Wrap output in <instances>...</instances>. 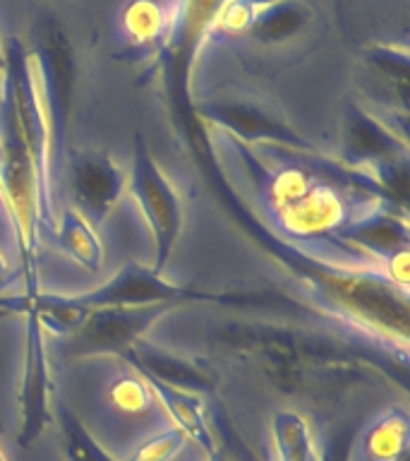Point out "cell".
I'll return each mask as SVG.
<instances>
[{"label": "cell", "instance_id": "cell-1", "mask_svg": "<svg viewBox=\"0 0 410 461\" xmlns=\"http://www.w3.org/2000/svg\"><path fill=\"white\" fill-rule=\"evenodd\" d=\"M161 99L168 108L173 132L185 147L194 171L207 185L216 204H221L230 221L250 238L254 248H259L273 265H279L290 276L309 305H315L312 310L343 324L360 339L391 353L394 358L408 363V294L388 281L384 267L329 262L281 240L276 233L266 229V223L245 202L223 171L221 158L216 157L214 137L209 135L204 121L194 113L192 89L164 92Z\"/></svg>", "mask_w": 410, "mask_h": 461}, {"label": "cell", "instance_id": "cell-2", "mask_svg": "<svg viewBox=\"0 0 410 461\" xmlns=\"http://www.w3.org/2000/svg\"><path fill=\"white\" fill-rule=\"evenodd\" d=\"M221 144L257 193L259 219L281 240L329 262L379 267L341 243L352 223L396 207L374 176L319 151L250 147L223 132Z\"/></svg>", "mask_w": 410, "mask_h": 461}, {"label": "cell", "instance_id": "cell-3", "mask_svg": "<svg viewBox=\"0 0 410 461\" xmlns=\"http://www.w3.org/2000/svg\"><path fill=\"white\" fill-rule=\"evenodd\" d=\"M216 341L288 392H343L374 382L408 387V363L379 346L300 324L228 320L218 324Z\"/></svg>", "mask_w": 410, "mask_h": 461}, {"label": "cell", "instance_id": "cell-4", "mask_svg": "<svg viewBox=\"0 0 410 461\" xmlns=\"http://www.w3.org/2000/svg\"><path fill=\"white\" fill-rule=\"evenodd\" d=\"M72 308L92 312L101 308L128 305H223V308H293L298 303L283 294L269 291H209V288L178 286L142 262H128L120 272L89 294L65 295Z\"/></svg>", "mask_w": 410, "mask_h": 461}, {"label": "cell", "instance_id": "cell-5", "mask_svg": "<svg viewBox=\"0 0 410 461\" xmlns=\"http://www.w3.org/2000/svg\"><path fill=\"white\" fill-rule=\"evenodd\" d=\"M5 56V70H3V86L0 94L10 101L17 122H20L22 135L27 140L31 158L36 166V178H39V200H41V233H56L58 212L56 197H53V178H56V161H53V140H50V125L46 106H43L41 89L36 82L34 63L27 46L10 36L7 46H3Z\"/></svg>", "mask_w": 410, "mask_h": 461}, {"label": "cell", "instance_id": "cell-6", "mask_svg": "<svg viewBox=\"0 0 410 461\" xmlns=\"http://www.w3.org/2000/svg\"><path fill=\"white\" fill-rule=\"evenodd\" d=\"M128 187L149 226L151 248H154L149 267L156 274H164L183 233L185 207L175 185L165 178L164 168L151 154L144 132H137L132 144V171H129Z\"/></svg>", "mask_w": 410, "mask_h": 461}, {"label": "cell", "instance_id": "cell-7", "mask_svg": "<svg viewBox=\"0 0 410 461\" xmlns=\"http://www.w3.org/2000/svg\"><path fill=\"white\" fill-rule=\"evenodd\" d=\"M194 113L207 128H216L223 135L250 147H281L295 151H316L308 137L300 135L272 106L250 96H216V99L194 101Z\"/></svg>", "mask_w": 410, "mask_h": 461}, {"label": "cell", "instance_id": "cell-8", "mask_svg": "<svg viewBox=\"0 0 410 461\" xmlns=\"http://www.w3.org/2000/svg\"><path fill=\"white\" fill-rule=\"evenodd\" d=\"M36 82L41 89L43 106L49 115L50 140H53V161H63L65 132H67V113L72 101V82H75V63H72L70 41L63 27L56 20H43L36 32V49L31 53Z\"/></svg>", "mask_w": 410, "mask_h": 461}, {"label": "cell", "instance_id": "cell-9", "mask_svg": "<svg viewBox=\"0 0 410 461\" xmlns=\"http://www.w3.org/2000/svg\"><path fill=\"white\" fill-rule=\"evenodd\" d=\"M175 308L171 305H128L86 312L79 330L67 337V351L77 358L115 356L125 358L147 331Z\"/></svg>", "mask_w": 410, "mask_h": 461}, {"label": "cell", "instance_id": "cell-10", "mask_svg": "<svg viewBox=\"0 0 410 461\" xmlns=\"http://www.w3.org/2000/svg\"><path fill=\"white\" fill-rule=\"evenodd\" d=\"M24 367H22L20 392H17V445L22 449L34 447L41 435L53 423L56 403H53V375H50V356L46 344V330L31 310H24Z\"/></svg>", "mask_w": 410, "mask_h": 461}, {"label": "cell", "instance_id": "cell-11", "mask_svg": "<svg viewBox=\"0 0 410 461\" xmlns=\"http://www.w3.org/2000/svg\"><path fill=\"white\" fill-rule=\"evenodd\" d=\"M345 166L379 176L391 166L410 161V149L406 132L384 122L377 113L351 104L343 118V144L341 158Z\"/></svg>", "mask_w": 410, "mask_h": 461}, {"label": "cell", "instance_id": "cell-12", "mask_svg": "<svg viewBox=\"0 0 410 461\" xmlns=\"http://www.w3.org/2000/svg\"><path fill=\"white\" fill-rule=\"evenodd\" d=\"M70 190L77 212L101 229L120 202L128 176L108 151L85 149L70 157Z\"/></svg>", "mask_w": 410, "mask_h": 461}, {"label": "cell", "instance_id": "cell-13", "mask_svg": "<svg viewBox=\"0 0 410 461\" xmlns=\"http://www.w3.org/2000/svg\"><path fill=\"white\" fill-rule=\"evenodd\" d=\"M341 243L351 248L372 265L384 267L388 258L410 250L408 209L381 207L374 214L360 219L341 236Z\"/></svg>", "mask_w": 410, "mask_h": 461}, {"label": "cell", "instance_id": "cell-14", "mask_svg": "<svg viewBox=\"0 0 410 461\" xmlns=\"http://www.w3.org/2000/svg\"><path fill=\"white\" fill-rule=\"evenodd\" d=\"M410 420L406 409L391 406L360 428L348 442L345 461H403L408 459Z\"/></svg>", "mask_w": 410, "mask_h": 461}, {"label": "cell", "instance_id": "cell-15", "mask_svg": "<svg viewBox=\"0 0 410 461\" xmlns=\"http://www.w3.org/2000/svg\"><path fill=\"white\" fill-rule=\"evenodd\" d=\"M122 360L135 370H142V373L151 375V377L171 384V387L185 389L192 394H204V392H211L216 387L214 375L209 373L207 367L197 366L178 353L156 348L147 339H142Z\"/></svg>", "mask_w": 410, "mask_h": 461}, {"label": "cell", "instance_id": "cell-16", "mask_svg": "<svg viewBox=\"0 0 410 461\" xmlns=\"http://www.w3.org/2000/svg\"><path fill=\"white\" fill-rule=\"evenodd\" d=\"M137 373L147 380V384H149L154 396H156L161 411L171 418L173 428H178L185 435L187 442H194L197 447H201V452L207 454V456L218 452V442H216L211 425H209L207 416H204V403H201L200 394L171 387V384H165V382L156 380V377H151V375L142 373V370H137Z\"/></svg>", "mask_w": 410, "mask_h": 461}, {"label": "cell", "instance_id": "cell-17", "mask_svg": "<svg viewBox=\"0 0 410 461\" xmlns=\"http://www.w3.org/2000/svg\"><path fill=\"white\" fill-rule=\"evenodd\" d=\"M53 236L58 238V245L63 248L65 255H70L79 267H85L92 274L99 272L103 265V243L96 229L77 209L67 207L58 216V229Z\"/></svg>", "mask_w": 410, "mask_h": 461}, {"label": "cell", "instance_id": "cell-18", "mask_svg": "<svg viewBox=\"0 0 410 461\" xmlns=\"http://www.w3.org/2000/svg\"><path fill=\"white\" fill-rule=\"evenodd\" d=\"M273 461H319L312 425L302 413L281 409L272 416Z\"/></svg>", "mask_w": 410, "mask_h": 461}, {"label": "cell", "instance_id": "cell-19", "mask_svg": "<svg viewBox=\"0 0 410 461\" xmlns=\"http://www.w3.org/2000/svg\"><path fill=\"white\" fill-rule=\"evenodd\" d=\"M362 60L370 68V72L377 75L384 89L398 99V106L408 111V49L401 43H367L362 49Z\"/></svg>", "mask_w": 410, "mask_h": 461}, {"label": "cell", "instance_id": "cell-20", "mask_svg": "<svg viewBox=\"0 0 410 461\" xmlns=\"http://www.w3.org/2000/svg\"><path fill=\"white\" fill-rule=\"evenodd\" d=\"M309 17L312 10L302 0H279L266 7L264 13H259L245 34L259 43H283L293 39L308 24Z\"/></svg>", "mask_w": 410, "mask_h": 461}, {"label": "cell", "instance_id": "cell-21", "mask_svg": "<svg viewBox=\"0 0 410 461\" xmlns=\"http://www.w3.org/2000/svg\"><path fill=\"white\" fill-rule=\"evenodd\" d=\"M171 24V7L158 0H132L122 13V27L135 49H158Z\"/></svg>", "mask_w": 410, "mask_h": 461}, {"label": "cell", "instance_id": "cell-22", "mask_svg": "<svg viewBox=\"0 0 410 461\" xmlns=\"http://www.w3.org/2000/svg\"><path fill=\"white\" fill-rule=\"evenodd\" d=\"M106 402L118 416L154 418L161 413V406L147 380L132 367L128 373L115 375L113 380L108 382Z\"/></svg>", "mask_w": 410, "mask_h": 461}, {"label": "cell", "instance_id": "cell-23", "mask_svg": "<svg viewBox=\"0 0 410 461\" xmlns=\"http://www.w3.org/2000/svg\"><path fill=\"white\" fill-rule=\"evenodd\" d=\"M58 418H60V432H63L67 461H118L92 438V432L86 430L85 423L67 406H58Z\"/></svg>", "mask_w": 410, "mask_h": 461}, {"label": "cell", "instance_id": "cell-24", "mask_svg": "<svg viewBox=\"0 0 410 461\" xmlns=\"http://www.w3.org/2000/svg\"><path fill=\"white\" fill-rule=\"evenodd\" d=\"M187 438L178 428H164V430L151 432L149 438L142 439L132 449L128 461H175L185 452Z\"/></svg>", "mask_w": 410, "mask_h": 461}, {"label": "cell", "instance_id": "cell-25", "mask_svg": "<svg viewBox=\"0 0 410 461\" xmlns=\"http://www.w3.org/2000/svg\"><path fill=\"white\" fill-rule=\"evenodd\" d=\"M279 0H226L221 13L216 17V27L211 34H245L257 20L259 13L272 7Z\"/></svg>", "mask_w": 410, "mask_h": 461}, {"label": "cell", "instance_id": "cell-26", "mask_svg": "<svg viewBox=\"0 0 410 461\" xmlns=\"http://www.w3.org/2000/svg\"><path fill=\"white\" fill-rule=\"evenodd\" d=\"M7 272H10V269H7V259L3 258V252H0V288L7 284Z\"/></svg>", "mask_w": 410, "mask_h": 461}, {"label": "cell", "instance_id": "cell-27", "mask_svg": "<svg viewBox=\"0 0 410 461\" xmlns=\"http://www.w3.org/2000/svg\"><path fill=\"white\" fill-rule=\"evenodd\" d=\"M207 461H228V459H226V456H223L221 449H218V452H216V454H211V456H207Z\"/></svg>", "mask_w": 410, "mask_h": 461}, {"label": "cell", "instance_id": "cell-28", "mask_svg": "<svg viewBox=\"0 0 410 461\" xmlns=\"http://www.w3.org/2000/svg\"><path fill=\"white\" fill-rule=\"evenodd\" d=\"M3 70H5V60H0V75H3Z\"/></svg>", "mask_w": 410, "mask_h": 461}, {"label": "cell", "instance_id": "cell-29", "mask_svg": "<svg viewBox=\"0 0 410 461\" xmlns=\"http://www.w3.org/2000/svg\"><path fill=\"white\" fill-rule=\"evenodd\" d=\"M0 60H5V56H3V43H0Z\"/></svg>", "mask_w": 410, "mask_h": 461}, {"label": "cell", "instance_id": "cell-30", "mask_svg": "<svg viewBox=\"0 0 410 461\" xmlns=\"http://www.w3.org/2000/svg\"><path fill=\"white\" fill-rule=\"evenodd\" d=\"M0 461H7V459H5V454H3V452H0Z\"/></svg>", "mask_w": 410, "mask_h": 461}, {"label": "cell", "instance_id": "cell-31", "mask_svg": "<svg viewBox=\"0 0 410 461\" xmlns=\"http://www.w3.org/2000/svg\"><path fill=\"white\" fill-rule=\"evenodd\" d=\"M403 461H408V459H403Z\"/></svg>", "mask_w": 410, "mask_h": 461}]
</instances>
